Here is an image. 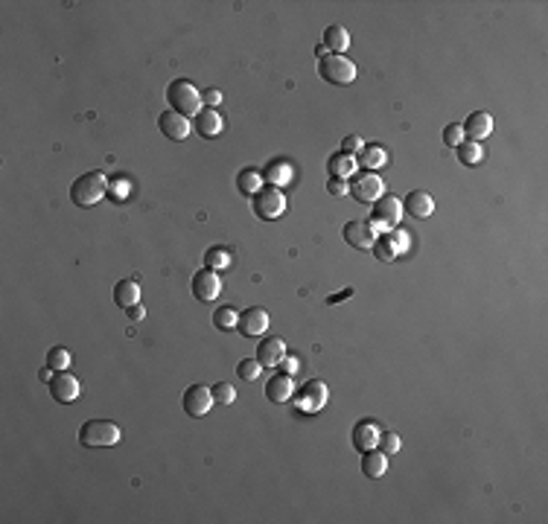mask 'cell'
Segmentation results:
<instances>
[{"label":"cell","mask_w":548,"mask_h":524,"mask_svg":"<svg viewBox=\"0 0 548 524\" xmlns=\"http://www.w3.org/2000/svg\"><path fill=\"white\" fill-rule=\"evenodd\" d=\"M283 356H286V344H283V338H274V335H268V338H263L260 341V347H257V358L263 367H278L280 361H283Z\"/></svg>","instance_id":"e0dca14e"},{"label":"cell","mask_w":548,"mask_h":524,"mask_svg":"<svg viewBox=\"0 0 548 524\" xmlns=\"http://www.w3.org/2000/svg\"><path fill=\"white\" fill-rule=\"evenodd\" d=\"M38 376H41V382H50V379L56 376V370H53V367H44V370L38 373Z\"/></svg>","instance_id":"ee69618b"},{"label":"cell","mask_w":548,"mask_h":524,"mask_svg":"<svg viewBox=\"0 0 548 524\" xmlns=\"http://www.w3.org/2000/svg\"><path fill=\"white\" fill-rule=\"evenodd\" d=\"M126 315H129V321H143V318H146V309H143L141 303H134V306L126 309Z\"/></svg>","instance_id":"b9f144b4"},{"label":"cell","mask_w":548,"mask_h":524,"mask_svg":"<svg viewBox=\"0 0 548 524\" xmlns=\"http://www.w3.org/2000/svg\"><path fill=\"white\" fill-rule=\"evenodd\" d=\"M379 445H382V452H385V455H397V452L403 449V440H400L397 434H391V431H388V434H379Z\"/></svg>","instance_id":"e575fe53"},{"label":"cell","mask_w":548,"mask_h":524,"mask_svg":"<svg viewBox=\"0 0 548 524\" xmlns=\"http://www.w3.org/2000/svg\"><path fill=\"white\" fill-rule=\"evenodd\" d=\"M379 429H377V422H370V419H362L353 425V449L356 452H370V449H377L379 445Z\"/></svg>","instance_id":"ac0fdd59"},{"label":"cell","mask_w":548,"mask_h":524,"mask_svg":"<svg viewBox=\"0 0 548 524\" xmlns=\"http://www.w3.org/2000/svg\"><path fill=\"white\" fill-rule=\"evenodd\" d=\"M230 262H233V257H230L228 248H207V254H204V268L219 271V268H228Z\"/></svg>","instance_id":"f1b7e54d"},{"label":"cell","mask_w":548,"mask_h":524,"mask_svg":"<svg viewBox=\"0 0 548 524\" xmlns=\"http://www.w3.org/2000/svg\"><path fill=\"white\" fill-rule=\"evenodd\" d=\"M219 291H222V280H219L216 271H210V268L195 271V277H193V295H195V300L213 303V300L219 297Z\"/></svg>","instance_id":"8fae6325"},{"label":"cell","mask_w":548,"mask_h":524,"mask_svg":"<svg viewBox=\"0 0 548 524\" xmlns=\"http://www.w3.org/2000/svg\"><path fill=\"white\" fill-rule=\"evenodd\" d=\"M347 297H353V288H344V291H339V295H332V297H327V303L332 306V303H339V300H347Z\"/></svg>","instance_id":"7bdbcfd3"},{"label":"cell","mask_w":548,"mask_h":524,"mask_svg":"<svg viewBox=\"0 0 548 524\" xmlns=\"http://www.w3.org/2000/svg\"><path fill=\"white\" fill-rule=\"evenodd\" d=\"M455 149H458V161L467 163V166H476V163H481V158H484V146L476 143V140H461Z\"/></svg>","instance_id":"4316f807"},{"label":"cell","mask_w":548,"mask_h":524,"mask_svg":"<svg viewBox=\"0 0 548 524\" xmlns=\"http://www.w3.org/2000/svg\"><path fill=\"white\" fill-rule=\"evenodd\" d=\"M79 379L76 376H70L67 370H58L53 379H50V396L56 399V402H62V405H70V402H76L79 399Z\"/></svg>","instance_id":"7c38bea8"},{"label":"cell","mask_w":548,"mask_h":524,"mask_svg":"<svg viewBox=\"0 0 548 524\" xmlns=\"http://www.w3.org/2000/svg\"><path fill=\"white\" fill-rule=\"evenodd\" d=\"M324 47L332 50L336 55H341V53L350 47V32H347L344 27H339V24L327 27V32H324Z\"/></svg>","instance_id":"cb8c5ba5"},{"label":"cell","mask_w":548,"mask_h":524,"mask_svg":"<svg viewBox=\"0 0 548 524\" xmlns=\"http://www.w3.org/2000/svg\"><path fill=\"white\" fill-rule=\"evenodd\" d=\"M362 149H365V143H362V137H356V134H350V137L341 140V152H344V154H356V152H362Z\"/></svg>","instance_id":"f35d334b"},{"label":"cell","mask_w":548,"mask_h":524,"mask_svg":"<svg viewBox=\"0 0 548 524\" xmlns=\"http://www.w3.org/2000/svg\"><path fill=\"white\" fill-rule=\"evenodd\" d=\"M403 213H408V216H415V219H429L435 213V199L429 196L426 189H415V192L405 196Z\"/></svg>","instance_id":"9a60e30c"},{"label":"cell","mask_w":548,"mask_h":524,"mask_svg":"<svg viewBox=\"0 0 548 524\" xmlns=\"http://www.w3.org/2000/svg\"><path fill=\"white\" fill-rule=\"evenodd\" d=\"M210 391H213V399H216L219 405H233V402H237V391H233V384H228V382L213 384Z\"/></svg>","instance_id":"836d02e7"},{"label":"cell","mask_w":548,"mask_h":524,"mask_svg":"<svg viewBox=\"0 0 548 524\" xmlns=\"http://www.w3.org/2000/svg\"><path fill=\"white\" fill-rule=\"evenodd\" d=\"M67 364H70V349L65 347H53L50 353H47V367H53V370H67Z\"/></svg>","instance_id":"d6a6232c"},{"label":"cell","mask_w":548,"mask_h":524,"mask_svg":"<svg viewBox=\"0 0 548 524\" xmlns=\"http://www.w3.org/2000/svg\"><path fill=\"white\" fill-rule=\"evenodd\" d=\"M318 76L330 85H350L356 79V65L347 55L327 53L324 58H318Z\"/></svg>","instance_id":"277c9868"},{"label":"cell","mask_w":548,"mask_h":524,"mask_svg":"<svg viewBox=\"0 0 548 524\" xmlns=\"http://www.w3.org/2000/svg\"><path fill=\"white\" fill-rule=\"evenodd\" d=\"M263 178L271 184V187H286L292 178H295V169H292V163H286V161H274V163H268V169H266V175Z\"/></svg>","instance_id":"7402d4cb"},{"label":"cell","mask_w":548,"mask_h":524,"mask_svg":"<svg viewBox=\"0 0 548 524\" xmlns=\"http://www.w3.org/2000/svg\"><path fill=\"white\" fill-rule=\"evenodd\" d=\"M158 128L167 134L169 140H184L187 134L193 131V123L187 120V116L175 114V111H164V114L158 116Z\"/></svg>","instance_id":"2e32d148"},{"label":"cell","mask_w":548,"mask_h":524,"mask_svg":"<svg viewBox=\"0 0 548 524\" xmlns=\"http://www.w3.org/2000/svg\"><path fill=\"white\" fill-rule=\"evenodd\" d=\"M79 443L85 449H108L120 443V425L111 419H91L79 429Z\"/></svg>","instance_id":"3957f363"},{"label":"cell","mask_w":548,"mask_h":524,"mask_svg":"<svg viewBox=\"0 0 548 524\" xmlns=\"http://www.w3.org/2000/svg\"><path fill=\"white\" fill-rule=\"evenodd\" d=\"M356 158L353 154H344V152H339L336 158H330V178H341V181H347L350 175L356 172Z\"/></svg>","instance_id":"603a6c76"},{"label":"cell","mask_w":548,"mask_h":524,"mask_svg":"<svg viewBox=\"0 0 548 524\" xmlns=\"http://www.w3.org/2000/svg\"><path fill=\"white\" fill-rule=\"evenodd\" d=\"M327 189H330L336 199L350 196V184H347V181H341V178H330V181H327Z\"/></svg>","instance_id":"74e56055"},{"label":"cell","mask_w":548,"mask_h":524,"mask_svg":"<svg viewBox=\"0 0 548 524\" xmlns=\"http://www.w3.org/2000/svg\"><path fill=\"white\" fill-rule=\"evenodd\" d=\"M385 161H388V152L382 146H365L359 152V161L356 163L362 169H379V166H385Z\"/></svg>","instance_id":"484cf974"},{"label":"cell","mask_w":548,"mask_h":524,"mask_svg":"<svg viewBox=\"0 0 548 524\" xmlns=\"http://www.w3.org/2000/svg\"><path fill=\"white\" fill-rule=\"evenodd\" d=\"M341 236H344V242L350 245V248H356V250H367V248H374V242H377V227L370 224V222H362V219H356V222H347L344 227H341Z\"/></svg>","instance_id":"30bf717a"},{"label":"cell","mask_w":548,"mask_h":524,"mask_svg":"<svg viewBox=\"0 0 548 524\" xmlns=\"http://www.w3.org/2000/svg\"><path fill=\"white\" fill-rule=\"evenodd\" d=\"M114 303L123 306V309L141 303V285H137L134 280H120L114 285Z\"/></svg>","instance_id":"44dd1931"},{"label":"cell","mask_w":548,"mask_h":524,"mask_svg":"<svg viewBox=\"0 0 548 524\" xmlns=\"http://www.w3.org/2000/svg\"><path fill=\"white\" fill-rule=\"evenodd\" d=\"M403 219V201L397 196H379L374 201V219H370V224H374L377 230H394Z\"/></svg>","instance_id":"8992f818"},{"label":"cell","mask_w":548,"mask_h":524,"mask_svg":"<svg viewBox=\"0 0 548 524\" xmlns=\"http://www.w3.org/2000/svg\"><path fill=\"white\" fill-rule=\"evenodd\" d=\"M278 367H280V373H286V376H292V373H298V367H301V361H298V358H292V356H283V361H280Z\"/></svg>","instance_id":"ab89813d"},{"label":"cell","mask_w":548,"mask_h":524,"mask_svg":"<svg viewBox=\"0 0 548 524\" xmlns=\"http://www.w3.org/2000/svg\"><path fill=\"white\" fill-rule=\"evenodd\" d=\"M362 472L367 475V478H382L385 472H388V455L385 452H365V457H362Z\"/></svg>","instance_id":"d4e9b609"},{"label":"cell","mask_w":548,"mask_h":524,"mask_svg":"<svg viewBox=\"0 0 548 524\" xmlns=\"http://www.w3.org/2000/svg\"><path fill=\"white\" fill-rule=\"evenodd\" d=\"M260 370H263V364L257 358H242L237 364V376L245 379V382H257L260 379Z\"/></svg>","instance_id":"1f68e13d"},{"label":"cell","mask_w":548,"mask_h":524,"mask_svg":"<svg viewBox=\"0 0 548 524\" xmlns=\"http://www.w3.org/2000/svg\"><path fill=\"white\" fill-rule=\"evenodd\" d=\"M167 100H169L172 111L187 116V120H190V116H199V111H202V93L187 79H175L167 88Z\"/></svg>","instance_id":"7a4b0ae2"},{"label":"cell","mask_w":548,"mask_h":524,"mask_svg":"<svg viewBox=\"0 0 548 524\" xmlns=\"http://www.w3.org/2000/svg\"><path fill=\"white\" fill-rule=\"evenodd\" d=\"M292 394H295V379L286 376V373H274L266 382V396H268V402H289Z\"/></svg>","instance_id":"d6986e66"},{"label":"cell","mask_w":548,"mask_h":524,"mask_svg":"<svg viewBox=\"0 0 548 524\" xmlns=\"http://www.w3.org/2000/svg\"><path fill=\"white\" fill-rule=\"evenodd\" d=\"M391 233V242H394V248H397V254H405V250L411 248V236L405 230H400V227H394V230H388Z\"/></svg>","instance_id":"d590c367"},{"label":"cell","mask_w":548,"mask_h":524,"mask_svg":"<svg viewBox=\"0 0 548 524\" xmlns=\"http://www.w3.org/2000/svg\"><path fill=\"white\" fill-rule=\"evenodd\" d=\"M237 189L242 192V196H254L257 189H263V178H260V172H254V169H242L237 175Z\"/></svg>","instance_id":"83f0119b"},{"label":"cell","mask_w":548,"mask_h":524,"mask_svg":"<svg viewBox=\"0 0 548 524\" xmlns=\"http://www.w3.org/2000/svg\"><path fill=\"white\" fill-rule=\"evenodd\" d=\"M237 321H240V315H237V309H230V306H219L216 312H213V326L222 329V332L237 326Z\"/></svg>","instance_id":"4dcf8cb0"},{"label":"cell","mask_w":548,"mask_h":524,"mask_svg":"<svg viewBox=\"0 0 548 524\" xmlns=\"http://www.w3.org/2000/svg\"><path fill=\"white\" fill-rule=\"evenodd\" d=\"M181 405H184V411L190 414V417H204L213 405H216V399H213V391L210 387H204V384H190L187 391H184V396H181Z\"/></svg>","instance_id":"ba28073f"},{"label":"cell","mask_w":548,"mask_h":524,"mask_svg":"<svg viewBox=\"0 0 548 524\" xmlns=\"http://www.w3.org/2000/svg\"><path fill=\"white\" fill-rule=\"evenodd\" d=\"M237 329H240L245 338H257V335H263L266 329H268V312H266V309H260V306L245 309V312L240 315V321H237Z\"/></svg>","instance_id":"4fadbf2b"},{"label":"cell","mask_w":548,"mask_h":524,"mask_svg":"<svg viewBox=\"0 0 548 524\" xmlns=\"http://www.w3.org/2000/svg\"><path fill=\"white\" fill-rule=\"evenodd\" d=\"M461 131H464V137H467V140L481 143L484 137H490V131H493V116L487 114V111H476V114H469Z\"/></svg>","instance_id":"5bb4252c"},{"label":"cell","mask_w":548,"mask_h":524,"mask_svg":"<svg viewBox=\"0 0 548 524\" xmlns=\"http://www.w3.org/2000/svg\"><path fill=\"white\" fill-rule=\"evenodd\" d=\"M327 399H330V391H327V384L321 382V379H309L306 384H301V391H298V408L304 414H315V411H321V408L327 405Z\"/></svg>","instance_id":"52a82bcc"},{"label":"cell","mask_w":548,"mask_h":524,"mask_svg":"<svg viewBox=\"0 0 548 524\" xmlns=\"http://www.w3.org/2000/svg\"><path fill=\"white\" fill-rule=\"evenodd\" d=\"M461 140H464L461 123H452V126H446V128H443V143H446V146H458Z\"/></svg>","instance_id":"8d00e7d4"},{"label":"cell","mask_w":548,"mask_h":524,"mask_svg":"<svg viewBox=\"0 0 548 524\" xmlns=\"http://www.w3.org/2000/svg\"><path fill=\"white\" fill-rule=\"evenodd\" d=\"M382 189H385V184L377 172H362L353 178V184H350V196L362 204H374L382 196Z\"/></svg>","instance_id":"9c48e42d"},{"label":"cell","mask_w":548,"mask_h":524,"mask_svg":"<svg viewBox=\"0 0 548 524\" xmlns=\"http://www.w3.org/2000/svg\"><path fill=\"white\" fill-rule=\"evenodd\" d=\"M374 257L379 260V262H394V257H397V248H394V242H391V233H382V236H377V242H374Z\"/></svg>","instance_id":"f546056e"},{"label":"cell","mask_w":548,"mask_h":524,"mask_svg":"<svg viewBox=\"0 0 548 524\" xmlns=\"http://www.w3.org/2000/svg\"><path fill=\"white\" fill-rule=\"evenodd\" d=\"M202 102H204L207 108H216V105L222 102V93H219L216 88H210V90H204V96H202Z\"/></svg>","instance_id":"60d3db41"},{"label":"cell","mask_w":548,"mask_h":524,"mask_svg":"<svg viewBox=\"0 0 548 524\" xmlns=\"http://www.w3.org/2000/svg\"><path fill=\"white\" fill-rule=\"evenodd\" d=\"M225 128V120L216 108H202L199 116H195V131L202 134V137H219Z\"/></svg>","instance_id":"ffe728a7"},{"label":"cell","mask_w":548,"mask_h":524,"mask_svg":"<svg viewBox=\"0 0 548 524\" xmlns=\"http://www.w3.org/2000/svg\"><path fill=\"white\" fill-rule=\"evenodd\" d=\"M108 192V181L103 172H88L82 178H76L73 187H70V199L76 207H93L105 199Z\"/></svg>","instance_id":"6da1fadb"},{"label":"cell","mask_w":548,"mask_h":524,"mask_svg":"<svg viewBox=\"0 0 548 524\" xmlns=\"http://www.w3.org/2000/svg\"><path fill=\"white\" fill-rule=\"evenodd\" d=\"M251 207L254 213L263 219V222H274V219H280L283 213H286V196H283V189L280 187H263L257 189L251 196Z\"/></svg>","instance_id":"5b68a950"}]
</instances>
